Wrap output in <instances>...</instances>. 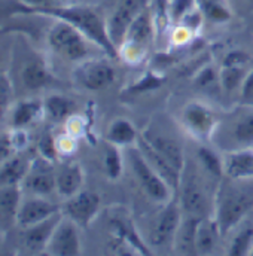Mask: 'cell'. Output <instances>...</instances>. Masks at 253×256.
Listing matches in <instances>:
<instances>
[{"mask_svg": "<svg viewBox=\"0 0 253 256\" xmlns=\"http://www.w3.org/2000/svg\"><path fill=\"white\" fill-rule=\"evenodd\" d=\"M15 3L18 4L15 12L66 21L73 27H76L82 34H85L94 45H97L104 54H108V57L110 58L120 57V51L109 36L108 21L96 8L86 4H67V3L30 8L18 2Z\"/></svg>", "mask_w": 253, "mask_h": 256, "instance_id": "cell-1", "label": "cell"}, {"mask_svg": "<svg viewBox=\"0 0 253 256\" xmlns=\"http://www.w3.org/2000/svg\"><path fill=\"white\" fill-rule=\"evenodd\" d=\"M210 142L222 154L253 148V104L240 103L220 115Z\"/></svg>", "mask_w": 253, "mask_h": 256, "instance_id": "cell-2", "label": "cell"}, {"mask_svg": "<svg viewBox=\"0 0 253 256\" xmlns=\"http://www.w3.org/2000/svg\"><path fill=\"white\" fill-rule=\"evenodd\" d=\"M253 208V192L236 188L219 186L214 196L213 216L220 228L222 236L238 226Z\"/></svg>", "mask_w": 253, "mask_h": 256, "instance_id": "cell-3", "label": "cell"}, {"mask_svg": "<svg viewBox=\"0 0 253 256\" xmlns=\"http://www.w3.org/2000/svg\"><path fill=\"white\" fill-rule=\"evenodd\" d=\"M128 149V162L132 174L140 185L142 191L148 195L149 200L158 204H167L174 200L176 192L166 182V179L148 162L140 149L134 144Z\"/></svg>", "mask_w": 253, "mask_h": 256, "instance_id": "cell-4", "label": "cell"}, {"mask_svg": "<svg viewBox=\"0 0 253 256\" xmlns=\"http://www.w3.org/2000/svg\"><path fill=\"white\" fill-rule=\"evenodd\" d=\"M156 34V24L154 20V12L149 4H146L142 12L136 16L130 26L126 38L120 46V56L128 63H138L146 56L152 40Z\"/></svg>", "mask_w": 253, "mask_h": 256, "instance_id": "cell-5", "label": "cell"}, {"mask_svg": "<svg viewBox=\"0 0 253 256\" xmlns=\"http://www.w3.org/2000/svg\"><path fill=\"white\" fill-rule=\"evenodd\" d=\"M46 40L50 48L67 62L88 60L90 44H92L76 27L62 20H54L48 28Z\"/></svg>", "mask_w": 253, "mask_h": 256, "instance_id": "cell-6", "label": "cell"}, {"mask_svg": "<svg viewBox=\"0 0 253 256\" xmlns=\"http://www.w3.org/2000/svg\"><path fill=\"white\" fill-rule=\"evenodd\" d=\"M201 168L192 167L190 172L184 168L179 186V204L184 213L194 216H210V195L204 179L200 176Z\"/></svg>", "mask_w": 253, "mask_h": 256, "instance_id": "cell-7", "label": "cell"}, {"mask_svg": "<svg viewBox=\"0 0 253 256\" xmlns=\"http://www.w3.org/2000/svg\"><path fill=\"white\" fill-rule=\"evenodd\" d=\"M184 218V210L179 201L173 200L167 204H162V208L155 216L150 230H149V246L155 249H164L167 246H174L176 234Z\"/></svg>", "mask_w": 253, "mask_h": 256, "instance_id": "cell-8", "label": "cell"}, {"mask_svg": "<svg viewBox=\"0 0 253 256\" xmlns=\"http://www.w3.org/2000/svg\"><path fill=\"white\" fill-rule=\"evenodd\" d=\"M219 115L202 102H190L182 110V126L194 138L200 142H210L216 128Z\"/></svg>", "mask_w": 253, "mask_h": 256, "instance_id": "cell-9", "label": "cell"}, {"mask_svg": "<svg viewBox=\"0 0 253 256\" xmlns=\"http://www.w3.org/2000/svg\"><path fill=\"white\" fill-rule=\"evenodd\" d=\"M253 68L252 58L240 50L230 51L219 68V79H220V90L231 96V94H240L242 85L248 74Z\"/></svg>", "mask_w": 253, "mask_h": 256, "instance_id": "cell-10", "label": "cell"}, {"mask_svg": "<svg viewBox=\"0 0 253 256\" xmlns=\"http://www.w3.org/2000/svg\"><path fill=\"white\" fill-rule=\"evenodd\" d=\"M102 207V198L97 192L82 190L73 196L63 200L62 212L80 228H88Z\"/></svg>", "mask_w": 253, "mask_h": 256, "instance_id": "cell-11", "label": "cell"}, {"mask_svg": "<svg viewBox=\"0 0 253 256\" xmlns=\"http://www.w3.org/2000/svg\"><path fill=\"white\" fill-rule=\"evenodd\" d=\"M76 80L90 91H102L110 86L116 78L114 66L108 60L88 58L80 62L74 70Z\"/></svg>", "mask_w": 253, "mask_h": 256, "instance_id": "cell-12", "label": "cell"}, {"mask_svg": "<svg viewBox=\"0 0 253 256\" xmlns=\"http://www.w3.org/2000/svg\"><path fill=\"white\" fill-rule=\"evenodd\" d=\"M80 226L73 222L70 218L64 216L58 225L56 226L52 237L48 243L46 252L52 256H76L80 255L82 244H80Z\"/></svg>", "mask_w": 253, "mask_h": 256, "instance_id": "cell-13", "label": "cell"}, {"mask_svg": "<svg viewBox=\"0 0 253 256\" xmlns=\"http://www.w3.org/2000/svg\"><path fill=\"white\" fill-rule=\"evenodd\" d=\"M140 136L149 144H152L161 155H164L179 172H184L186 166V155H185V149L182 143L176 137L166 132L164 130H160L152 126L144 128L140 132Z\"/></svg>", "mask_w": 253, "mask_h": 256, "instance_id": "cell-14", "label": "cell"}, {"mask_svg": "<svg viewBox=\"0 0 253 256\" xmlns=\"http://www.w3.org/2000/svg\"><path fill=\"white\" fill-rule=\"evenodd\" d=\"M144 6V0H121L112 12L110 18L108 20V30L112 42L118 50L126 38L130 26Z\"/></svg>", "mask_w": 253, "mask_h": 256, "instance_id": "cell-15", "label": "cell"}, {"mask_svg": "<svg viewBox=\"0 0 253 256\" xmlns=\"http://www.w3.org/2000/svg\"><path fill=\"white\" fill-rule=\"evenodd\" d=\"M60 212H62V206L52 202L46 196L32 194L30 196L22 198V202L16 214V225L21 228H26L34 224H39Z\"/></svg>", "mask_w": 253, "mask_h": 256, "instance_id": "cell-16", "label": "cell"}, {"mask_svg": "<svg viewBox=\"0 0 253 256\" xmlns=\"http://www.w3.org/2000/svg\"><path fill=\"white\" fill-rule=\"evenodd\" d=\"M62 218H63V212L56 213L54 216H51L39 224L21 228L22 230L21 231L22 248L30 254H45L48 243L52 237V232H54L56 226L58 225V222L62 220Z\"/></svg>", "mask_w": 253, "mask_h": 256, "instance_id": "cell-17", "label": "cell"}, {"mask_svg": "<svg viewBox=\"0 0 253 256\" xmlns=\"http://www.w3.org/2000/svg\"><path fill=\"white\" fill-rule=\"evenodd\" d=\"M22 188L33 195L48 196L56 191V170L52 168V162L40 160L38 162H32L30 170L22 182Z\"/></svg>", "mask_w": 253, "mask_h": 256, "instance_id": "cell-18", "label": "cell"}, {"mask_svg": "<svg viewBox=\"0 0 253 256\" xmlns=\"http://www.w3.org/2000/svg\"><path fill=\"white\" fill-rule=\"evenodd\" d=\"M224 174L231 182L253 180V148L222 154Z\"/></svg>", "mask_w": 253, "mask_h": 256, "instance_id": "cell-19", "label": "cell"}, {"mask_svg": "<svg viewBox=\"0 0 253 256\" xmlns=\"http://www.w3.org/2000/svg\"><path fill=\"white\" fill-rule=\"evenodd\" d=\"M136 146L140 149V152L143 154V156L148 160V162L166 179V182L178 194L179 186H180V178H182V172H179L164 155H161L152 144H149L142 136H138V140L136 143Z\"/></svg>", "mask_w": 253, "mask_h": 256, "instance_id": "cell-20", "label": "cell"}, {"mask_svg": "<svg viewBox=\"0 0 253 256\" xmlns=\"http://www.w3.org/2000/svg\"><path fill=\"white\" fill-rule=\"evenodd\" d=\"M84 182V168L76 161H66L56 168V192L63 200H67L82 191Z\"/></svg>", "mask_w": 253, "mask_h": 256, "instance_id": "cell-21", "label": "cell"}, {"mask_svg": "<svg viewBox=\"0 0 253 256\" xmlns=\"http://www.w3.org/2000/svg\"><path fill=\"white\" fill-rule=\"evenodd\" d=\"M220 237H222V232L214 216L210 214V216L201 218L198 228H196V238H195L196 255L213 254Z\"/></svg>", "mask_w": 253, "mask_h": 256, "instance_id": "cell-22", "label": "cell"}, {"mask_svg": "<svg viewBox=\"0 0 253 256\" xmlns=\"http://www.w3.org/2000/svg\"><path fill=\"white\" fill-rule=\"evenodd\" d=\"M22 202V185H0V216L2 225L16 224V214Z\"/></svg>", "mask_w": 253, "mask_h": 256, "instance_id": "cell-23", "label": "cell"}, {"mask_svg": "<svg viewBox=\"0 0 253 256\" xmlns=\"http://www.w3.org/2000/svg\"><path fill=\"white\" fill-rule=\"evenodd\" d=\"M201 220V216H194L184 213L180 226L176 234L174 240V252L179 255H196L195 238H196V228Z\"/></svg>", "mask_w": 253, "mask_h": 256, "instance_id": "cell-24", "label": "cell"}, {"mask_svg": "<svg viewBox=\"0 0 253 256\" xmlns=\"http://www.w3.org/2000/svg\"><path fill=\"white\" fill-rule=\"evenodd\" d=\"M140 132L136 130L134 124L126 118H116L114 120L106 131L108 143H112L121 149L134 146L138 140Z\"/></svg>", "mask_w": 253, "mask_h": 256, "instance_id": "cell-25", "label": "cell"}, {"mask_svg": "<svg viewBox=\"0 0 253 256\" xmlns=\"http://www.w3.org/2000/svg\"><path fill=\"white\" fill-rule=\"evenodd\" d=\"M45 114L42 100H24L14 106L10 122L14 128H26L32 126Z\"/></svg>", "mask_w": 253, "mask_h": 256, "instance_id": "cell-26", "label": "cell"}, {"mask_svg": "<svg viewBox=\"0 0 253 256\" xmlns=\"http://www.w3.org/2000/svg\"><path fill=\"white\" fill-rule=\"evenodd\" d=\"M32 162H27L16 154L2 161L0 168V185H22Z\"/></svg>", "mask_w": 253, "mask_h": 256, "instance_id": "cell-27", "label": "cell"}, {"mask_svg": "<svg viewBox=\"0 0 253 256\" xmlns=\"http://www.w3.org/2000/svg\"><path fill=\"white\" fill-rule=\"evenodd\" d=\"M21 80L28 90H40L52 80V74L44 62L30 60L21 68Z\"/></svg>", "mask_w": 253, "mask_h": 256, "instance_id": "cell-28", "label": "cell"}, {"mask_svg": "<svg viewBox=\"0 0 253 256\" xmlns=\"http://www.w3.org/2000/svg\"><path fill=\"white\" fill-rule=\"evenodd\" d=\"M196 162L202 168V172L216 182H220L225 174H224V156L218 154V149L214 150L207 146H200L196 149Z\"/></svg>", "mask_w": 253, "mask_h": 256, "instance_id": "cell-29", "label": "cell"}, {"mask_svg": "<svg viewBox=\"0 0 253 256\" xmlns=\"http://www.w3.org/2000/svg\"><path fill=\"white\" fill-rule=\"evenodd\" d=\"M196 6L204 20L212 24L222 26L232 18V8L228 0H196Z\"/></svg>", "mask_w": 253, "mask_h": 256, "instance_id": "cell-30", "label": "cell"}, {"mask_svg": "<svg viewBox=\"0 0 253 256\" xmlns=\"http://www.w3.org/2000/svg\"><path fill=\"white\" fill-rule=\"evenodd\" d=\"M44 109H45V115L51 121L60 122L72 115V112L74 110V103L73 100L64 96L51 94L44 100Z\"/></svg>", "mask_w": 253, "mask_h": 256, "instance_id": "cell-31", "label": "cell"}, {"mask_svg": "<svg viewBox=\"0 0 253 256\" xmlns=\"http://www.w3.org/2000/svg\"><path fill=\"white\" fill-rule=\"evenodd\" d=\"M238 231L234 234L228 255L231 256H243L250 255V250L253 248V224H244L238 225Z\"/></svg>", "mask_w": 253, "mask_h": 256, "instance_id": "cell-32", "label": "cell"}, {"mask_svg": "<svg viewBox=\"0 0 253 256\" xmlns=\"http://www.w3.org/2000/svg\"><path fill=\"white\" fill-rule=\"evenodd\" d=\"M103 166H104V172L106 176L112 180H116L121 178L122 174V168H124V156L121 154V148L108 143L104 154H103Z\"/></svg>", "mask_w": 253, "mask_h": 256, "instance_id": "cell-33", "label": "cell"}, {"mask_svg": "<svg viewBox=\"0 0 253 256\" xmlns=\"http://www.w3.org/2000/svg\"><path fill=\"white\" fill-rule=\"evenodd\" d=\"M38 152L44 160H46L52 164L57 162V160L60 156V149H58V144L51 132H45L40 136V138L38 142Z\"/></svg>", "mask_w": 253, "mask_h": 256, "instance_id": "cell-34", "label": "cell"}, {"mask_svg": "<svg viewBox=\"0 0 253 256\" xmlns=\"http://www.w3.org/2000/svg\"><path fill=\"white\" fill-rule=\"evenodd\" d=\"M196 6V0H167V9L170 20L179 22L188 12Z\"/></svg>", "mask_w": 253, "mask_h": 256, "instance_id": "cell-35", "label": "cell"}, {"mask_svg": "<svg viewBox=\"0 0 253 256\" xmlns=\"http://www.w3.org/2000/svg\"><path fill=\"white\" fill-rule=\"evenodd\" d=\"M195 82L200 88L202 90H212L214 85H219L220 86V79H219V72L213 70L212 67H204L198 76L195 78Z\"/></svg>", "mask_w": 253, "mask_h": 256, "instance_id": "cell-36", "label": "cell"}, {"mask_svg": "<svg viewBox=\"0 0 253 256\" xmlns=\"http://www.w3.org/2000/svg\"><path fill=\"white\" fill-rule=\"evenodd\" d=\"M0 94H2V110L6 112L8 106L12 102L14 97V88H12V80L9 79L8 73H2V84H0Z\"/></svg>", "mask_w": 253, "mask_h": 256, "instance_id": "cell-37", "label": "cell"}, {"mask_svg": "<svg viewBox=\"0 0 253 256\" xmlns=\"http://www.w3.org/2000/svg\"><path fill=\"white\" fill-rule=\"evenodd\" d=\"M15 152H16V148H15V143L12 140V134H10V131H4L2 134V143H0L2 161L10 158L12 155H15Z\"/></svg>", "mask_w": 253, "mask_h": 256, "instance_id": "cell-38", "label": "cell"}, {"mask_svg": "<svg viewBox=\"0 0 253 256\" xmlns=\"http://www.w3.org/2000/svg\"><path fill=\"white\" fill-rule=\"evenodd\" d=\"M238 96H240V103L253 104V68L248 74V78L244 79Z\"/></svg>", "mask_w": 253, "mask_h": 256, "instance_id": "cell-39", "label": "cell"}, {"mask_svg": "<svg viewBox=\"0 0 253 256\" xmlns=\"http://www.w3.org/2000/svg\"><path fill=\"white\" fill-rule=\"evenodd\" d=\"M24 6H50V4H58V3H67L68 0H15Z\"/></svg>", "mask_w": 253, "mask_h": 256, "instance_id": "cell-40", "label": "cell"}, {"mask_svg": "<svg viewBox=\"0 0 253 256\" xmlns=\"http://www.w3.org/2000/svg\"><path fill=\"white\" fill-rule=\"evenodd\" d=\"M250 255H253V248H252V250H250Z\"/></svg>", "mask_w": 253, "mask_h": 256, "instance_id": "cell-41", "label": "cell"}]
</instances>
